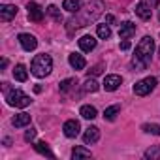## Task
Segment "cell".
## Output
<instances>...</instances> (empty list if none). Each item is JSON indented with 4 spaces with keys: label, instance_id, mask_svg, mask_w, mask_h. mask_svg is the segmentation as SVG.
<instances>
[{
    "label": "cell",
    "instance_id": "cell-16",
    "mask_svg": "<svg viewBox=\"0 0 160 160\" xmlns=\"http://www.w3.org/2000/svg\"><path fill=\"white\" fill-rule=\"evenodd\" d=\"M13 126L15 128H23V126H27V124H30V115L28 113H19V115H15L13 117Z\"/></svg>",
    "mask_w": 160,
    "mask_h": 160
},
{
    "label": "cell",
    "instance_id": "cell-33",
    "mask_svg": "<svg viewBox=\"0 0 160 160\" xmlns=\"http://www.w3.org/2000/svg\"><path fill=\"white\" fill-rule=\"evenodd\" d=\"M158 57H160V47H158Z\"/></svg>",
    "mask_w": 160,
    "mask_h": 160
},
{
    "label": "cell",
    "instance_id": "cell-32",
    "mask_svg": "<svg viewBox=\"0 0 160 160\" xmlns=\"http://www.w3.org/2000/svg\"><path fill=\"white\" fill-rule=\"evenodd\" d=\"M106 21H108L109 25H113V23H115V17H113V15H106Z\"/></svg>",
    "mask_w": 160,
    "mask_h": 160
},
{
    "label": "cell",
    "instance_id": "cell-7",
    "mask_svg": "<svg viewBox=\"0 0 160 160\" xmlns=\"http://www.w3.org/2000/svg\"><path fill=\"white\" fill-rule=\"evenodd\" d=\"M151 13H152V6H151V2H147V0H141V2L136 6V15L139 19L147 21V19H151Z\"/></svg>",
    "mask_w": 160,
    "mask_h": 160
},
{
    "label": "cell",
    "instance_id": "cell-18",
    "mask_svg": "<svg viewBox=\"0 0 160 160\" xmlns=\"http://www.w3.org/2000/svg\"><path fill=\"white\" fill-rule=\"evenodd\" d=\"M13 77L17 79V81H27V79H28V72H27V68L23 66V64H17L15 68H13Z\"/></svg>",
    "mask_w": 160,
    "mask_h": 160
},
{
    "label": "cell",
    "instance_id": "cell-28",
    "mask_svg": "<svg viewBox=\"0 0 160 160\" xmlns=\"http://www.w3.org/2000/svg\"><path fill=\"white\" fill-rule=\"evenodd\" d=\"M73 83H75V81H73V79H64V81L60 83V91H62V92H66V91H70Z\"/></svg>",
    "mask_w": 160,
    "mask_h": 160
},
{
    "label": "cell",
    "instance_id": "cell-31",
    "mask_svg": "<svg viewBox=\"0 0 160 160\" xmlns=\"http://www.w3.org/2000/svg\"><path fill=\"white\" fill-rule=\"evenodd\" d=\"M121 49H122V51H128V49H130V42H128V40L121 42Z\"/></svg>",
    "mask_w": 160,
    "mask_h": 160
},
{
    "label": "cell",
    "instance_id": "cell-30",
    "mask_svg": "<svg viewBox=\"0 0 160 160\" xmlns=\"http://www.w3.org/2000/svg\"><path fill=\"white\" fill-rule=\"evenodd\" d=\"M34 138H36V130H34V128L27 130V134H25V139H27V141H34Z\"/></svg>",
    "mask_w": 160,
    "mask_h": 160
},
{
    "label": "cell",
    "instance_id": "cell-17",
    "mask_svg": "<svg viewBox=\"0 0 160 160\" xmlns=\"http://www.w3.org/2000/svg\"><path fill=\"white\" fill-rule=\"evenodd\" d=\"M62 8H64L66 12H70V13H75V12L81 10V0H64V2H62Z\"/></svg>",
    "mask_w": 160,
    "mask_h": 160
},
{
    "label": "cell",
    "instance_id": "cell-34",
    "mask_svg": "<svg viewBox=\"0 0 160 160\" xmlns=\"http://www.w3.org/2000/svg\"><path fill=\"white\" fill-rule=\"evenodd\" d=\"M158 19H160V17H158Z\"/></svg>",
    "mask_w": 160,
    "mask_h": 160
},
{
    "label": "cell",
    "instance_id": "cell-21",
    "mask_svg": "<svg viewBox=\"0 0 160 160\" xmlns=\"http://www.w3.org/2000/svg\"><path fill=\"white\" fill-rule=\"evenodd\" d=\"M72 158L77 160V158H91V151L85 149V147H73L72 149Z\"/></svg>",
    "mask_w": 160,
    "mask_h": 160
},
{
    "label": "cell",
    "instance_id": "cell-15",
    "mask_svg": "<svg viewBox=\"0 0 160 160\" xmlns=\"http://www.w3.org/2000/svg\"><path fill=\"white\" fill-rule=\"evenodd\" d=\"M79 47H81V51H85V53H91V51L96 47V40L87 34V36H83V38H79Z\"/></svg>",
    "mask_w": 160,
    "mask_h": 160
},
{
    "label": "cell",
    "instance_id": "cell-12",
    "mask_svg": "<svg viewBox=\"0 0 160 160\" xmlns=\"http://www.w3.org/2000/svg\"><path fill=\"white\" fill-rule=\"evenodd\" d=\"M15 15H17V8H15L13 4H4L2 8H0V19H2L4 23L12 21Z\"/></svg>",
    "mask_w": 160,
    "mask_h": 160
},
{
    "label": "cell",
    "instance_id": "cell-13",
    "mask_svg": "<svg viewBox=\"0 0 160 160\" xmlns=\"http://www.w3.org/2000/svg\"><path fill=\"white\" fill-rule=\"evenodd\" d=\"M68 62H70V66H72L73 70H83V68L87 66L85 57H83V55H79V53H72V55L68 57Z\"/></svg>",
    "mask_w": 160,
    "mask_h": 160
},
{
    "label": "cell",
    "instance_id": "cell-6",
    "mask_svg": "<svg viewBox=\"0 0 160 160\" xmlns=\"http://www.w3.org/2000/svg\"><path fill=\"white\" fill-rule=\"evenodd\" d=\"M27 10H28V19L32 23H40L43 19V10L38 2H28L27 4Z\"/></svg>",
    "mask_w": 160,
    "mask_h": 160
},
{
    "label": "cell",
    "instance_id": "cell-14",
    "mask_svg": "<svg viewBox=\"0 0 160 160\" xmlns=\"http://www.w3.org/2000/svg\"><path fill=\"white\" fill-rule=\"evenodd\" d=\"M134 34H136V25L130 23V21H124V23L121 25V28H119V36H121L122 40H130Z\"/></svg>",
    "mask_w": 160,
    "mask_h": 160
},
{
    "label": "cell",
    "instance_id": "cell-26",
    "mask_svg": "<svg viewBox=\"0 0 160 160\" xmlns=\"http://www.w3.org/2000/svg\"><path fill=\"white\" fill-rule=\"evenodd\" d=\"M145 158H151V160L160 158V145H154V147L147 149V151H145Z\"/></svg>",
    "mask_w": 160,
    "mask_h": 160
},
{
    "label": "cell",
    "instance_id": "cell-25",
    "mask_svg": "<svg viewBox=\"0 0 160 160\" xmlns=\"http://www.w3.org/2000/svg\"><path fill=\"white\" fill-rule=\"evenodd\" d=\"M141 130L145 134H152V136H160V124H143Z\"/></svg>",
    "mask_w": 160,
    "mask_h": 160
},
{
    "label": "cell",
    "instance_id": "cell-27",
    "mask_svg": "<svg viewBox=\"0 0 160 160\" xmlns=\"http://www.w3.org/2000/svg\"><path fill=\"white\" fill-rule=\"evenodd\" d=\"M47 13H49V15H51V17H53V19H55L57 23H60V21H62V15H60V10H58L57 6H53V4H51V6L47 8Z\"/></svg>",
    "mask_w": 160,
    "mask_h": 160
},
{
    "label": "cell",
    "instance_id": "cell-5",
    "mask_svg": "<svg viewBox=\"0 0 160 160\" xmlns=\"http://www.w3.org/2000/svg\"><path fill=\"white\" fill-rule=\"evenodd\" d=\"M154 87H156V77H145L134 85V92L138 96H147L154 91Z\"/></svg>",
    "mask_w": 160,
    "mask_h": 160
},
{
    "label": "cell",
    "instance_id": "cell-22",
    "mask_svg": "<svg viewBox=\"0 0 160 160\" xmlns=\"http://www.w3.org/2000/svg\"><path fill=\"white\" fill-rule=\"evenodd\" d=\"M79 113H81V117H83V119H89V121H92V119L98 115V111H96V108H94V106H83Z\"/></svg>",
    "mask_w": 160,
    "mask_h": 160
},
{
    "label": "cell",
    "instance_id": "cell-4",
    "mask_svg": "<svg viewBox=\"0 0 160 160\" xmlns=\"http://www.w3.org/2000/svg\"><path fill=\"white\" fill-rule=\"evenodd\" d=\"M6 100H8V104L12 106V108H27V106H30V96H27L23 91H19V89H13V91H10L8 94H6Z\"/></svg>",
    "mask_w": 160,
    "mask_h": 160
},
{
    "label": "cell",
    "instance_id": "cell-11",
    "mask_svg": "<svg viewBox=\"0 0 160 160\" xmlns=\"http://www.w3.org/2000/svg\"><path fill=\"white\" fill-rule=\"evenodd\" d=\"M98 139H100V128H96V126H89V128L85 130V134H83V141H85V145H94Z\"/></svg>",
    "mask_w": 160,
    "mask_h": 160
},
{
    "label": "cell",
    "instance_id": "cell-8",
    "mask_svg": "<svg viewBox=\"0 0 160 160\" xmlns=\"http://www.w3.org/2000/svg\"><path fill=\"white\" fill-rule=\"evenodd\" d=\"M121 83H122L121 75L111 73V75H106V79H104V89H106L108 92H113V91H117V89L121 87Z\"/></svg>",
    "mask_w": 160,
    "mask_h": 160
},
{
    "label": "cell",
    "instance_id": "cell-10",
    "mask_svg": "<svg viewBox=\"0 0 160 160\" xmlns=\"http://www.w3.org/2000/svg\"><path fill=\"white\" fill-rule=\"evenodd\" d=\"M62 130H64V136H66V138H77V136H79V130H81V126H79L77 121L72 119V121H66V122H64Z\"/></svg>",
    "mask_w": 160,
    "mask_h": 160
},
{
    "label": "cell",
    "instance_id": "cell-1",
    "mask_svg": "<svg viewBox=\"0 0 160 160\" xmlns=\"http://www.w3.org/2000/svg\"><path fill=\"white\" fill-rule=\"evenodd\" d=\"M104 12V2L102 0H92V2L87 4V8L75 12V15L68 21V30L72 32L73 28H81V27H87L91 23H94Z\"/></svg>",
    "mask_w": 160,
    "mask_h": 160
},
{
    "label": "cell",
    "instance_id": "cell-3",
    "mask_svg": "<svg viewBox=\"0 0 160 160\" xmlns=\"http://www.w3.org/2000/svg\"><path fill=\"white\" fill-rule=\"evenodd\" d=\"M51 70H53V58L49 55L42 53V55H36L34 57V60L30 64V72L36 77H45V75L51 73Z\"/></svg>",
    "mask_w": 160,
    "mask_h": 160
},
{
    "label": "cell",
    "instance_id": "cell-23",
    "mask_svg": "<svg viewBox=\"0 0 160 160\" xmlns=\"http://www.w3.org/2000/svg\"><path fill=\"white\" fill-rule=\"evenodd\" d=\"M96 34H98L102 40H108V38L111 36V28H109V25H98V27H96Z\"/></svg>",
    "mask_w": 160,
    "mask_h": 160
},
{
    "label": "cell",
    "instance_id": "cell-24",
    "mask_svg": "<svg viewBox=\"0 0 160 160\" xmlns=\"http://www.w3.org/2000/svg\"><path fill=\"white\" fill-rule=\"evenodd\" d=\"M98 89H100V87H98V83L94 81V79H92V77H89V79H87V81L83 83V91H87V92H96Z\"/></svg>",
    "mask_w": 160,
    "mask_h": 160
},
{
    "label": "cell",
    "instance_id": "cell-9",
    "mask_svg": "<svg viewBox=\"0 0 160 160\" xmlns=\"http://www.w3.org/2000/svg\"><path fill=\"white\" fill-rule=\"evenodd\" d=\"M19 43L25 51H34L38 47V40L32 34H19Z\"/></svg>",
    "mask_w": 160,
    "mask_h": 160
},
{
    "label": "cell",
    "instance_id": "cell-29",
    "mask_svg": "<svg viewBox=\"0 0 160 160\" xmlns=\"http://www.w3.org/2000/svg\"><path fill=\"white\" fill-rule=\"evenodd\" d=\"M102 70H104V66L102 64H96V66H92L89 70V75H98V73H102Z\"/></svg>",
    "mask_w": 160,
    "mask_h": 160
},
{
    "label": "cell",
    "instance_id": "cell-2",
    "mask_svg": "<svg viewBox=\"0 0 160 160\" xmlns=\"http://www.w3.org/2000/svg\"><path fill=\"white\" fill-rule=\"evenodd\" d=\"M152 51H154V40H152L151 36L141 38V42H139L138 47H136V55L132 57V68H134L136 72L145 70V68L149 66V62H151Z\"/></svg>",
    "mask_w": 160,
    "mask_h": 160
},
{
    "label": "cell",
    "instance_id": "cell-19",
    "mask_svg": "<svg viewBox=\"0 0 160 160\" xmlns=\"http://www.w3.org/2000/svg\"><path fill=\"white\" fill-rule=\"evenodd\" d=\"M121 113V106L119 104H115V106H109V108H106V111H104V119L106 121H115V117Z\"/></svg>",
    "mask_w": 160,
    "mask_h": 160
},
{
    "label": "cell",
    "instance_id": "cell-20",
    "mask_svg": "<svg viewBox=\"0 0 160 160\" xmlns=\"http://www.w3.org/2000/svg\"><path fill=\"white\" fill-rule=\"evenodd\" d=\"M34 149L40 152V154H43V156H49V158H55V152L49 149V145L45 143V141H38L36 145H34Z\"/></svg>",
    "mask_w": 160,
    "mask_h": 160
}]
</instances>
